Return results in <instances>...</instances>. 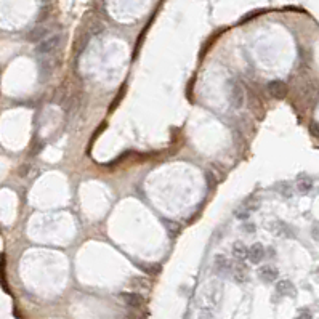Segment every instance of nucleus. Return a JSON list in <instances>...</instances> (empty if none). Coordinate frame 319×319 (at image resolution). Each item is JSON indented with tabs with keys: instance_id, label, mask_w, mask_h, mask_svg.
Masks as SVG:
<instances>
[{
	"instance_id": "obj_1",
	"label": "nucleus",
	"mask_w": 319,
	"mask_h": 319,
	"mask_svg": "<svg viewBox=\"0 0 319 319\" xmlns=\"http://www.w3.org/2000/svg\"><path fill=\"white\" fill-rule=\"evenodd\" d=\"M59 42H61V37H59V36L48 37V38H45V40L40 43V45L37 47V53L38 55H50V53H53L58 48Z\"/></svg>"
},
{
	"instance_id": "obj_11",
	"label": "nucleus",
	"mask_w": 319,
	"mask_h": 319,
	"mask_svg": "<svg viewBox=\"0 0 319 319\" xmlns=\"http://www.w3.org/2000/svg\"><path fill=\"white\" fill-rule=\"evenodd\" d=\"M231 274H233V278H234V281H236V282H239V284L245 282V279H247V271H245V266L243 265V263H241L239 266L233 268V271H231Z\"/></svg>"
},
{
	"instance_id": "obj_5",
	"label": "nucleus",
	"mask_w": 319,
	"mask_h": 319,
	"mask_svg": "<svg viewBox=\"0 0 319 319\" xmlns=\"http://www.w3.org/2000/svg\"><path fill=\"white\" fill-rule=\"evenodd\" d=\"M247 258H249L254 265L260 263L263 258H265V247H263L260 243L252 244L250 249H247Z\"/></svg>"
},
{
	"instance_id": "obj_3",
	"label": "nucleus",
	"mask_w": 319,
	"mask_h": 319,
	"mask_svg": "<svg viewBox=\"0 0 319 319\" xmlns=\"http://www.w3.org/2000/svg\"><path fill=\"white\" fill-rule=\"evenodd\" d=\"M268 92L273 98L282 100V98L287 95V85H285L282 80H271L268 84Z\"/></svg>"
},
{
	"instance_id": "obj_4",
	"label": "nucleus",
	"mask_w": 319,
	"mask_h": 319,
	"mask_svg": "<svg viewBox=\"0 0 319 319\" xmlns=\"http://www.w3.org/2000/svg\"><path fill=\"white\" fill-rule=\"evenodd\" d=\"M279 276V271H278V268H274L273 265H265V266H262L260 269H258V278L262 279L263 282H274L278 279Z\"/></svg>"
},
{
	"instance_id": "obj_14",
	"label": "nucleus",
	"mask_w": 319,
	"mask_h": 319,
	"mask_svg": "<svg viewBox=\"0 0 319 319\" xmlns=\"http://www.w3.org/2000/svg\"><path fill=\"white\" fill-rule=\"evenodd\" d=\"M243 229L245 231V233H255V225L254 223H244Z\"/></svg>"
},
{
	"instance_id": "obj_8",
	"label": "nucleus",
	"mask_w": 319,
	"mask_h": 319,
	"mask_svg": "<svg viewBox=\"0 0 319 319\" xmlns=\"http://www.w3.org/2000/svg\"><path fill=\"white\" fill-rule=\"evenodd\" d=\"M215 269L218 271V274L225 276V274H231V271H233V265H231V262L228 260L226 257L217 255V258H215Z\"/></svg>"
},
{
	"instance_id": "obj_18",
	"label": "nucleus",
	"mask_w": 319,
	"mask_h": 319,
	"mask_svg": "<svg viewBox=\"0 0 319 319\" xmlns=\"http://www.w3.org/2000/svg\"><path fill=\"white\" fill-rule=\"evenodd\" d=\"M316 274H318V279H319V266H318V269H316Z\"/></svg>"
},
{
	"instance_id": "obj_17",
	"label": "nucleus",
	"mask_w": 319,
	"mask_h": 319,
	"mask_svg": "<svg viewBox=\"0 0 319 319\" xmlns=\"http://www.w3.org/2000/svg\"><path fill=\"white\" fill-rule=\"evenodd\" d=\"M313 238L319 241V225H315V226H313Z\"/></svg>"
},
{
	"instance_id": "obj_2",
	"label": "nucleus",
	"mask_w": 319,
	"mask_h": 319,
	"mask_svg": "<svg viewBox=\"0 0 319 319\" xmlns=\"http://www.w3.org/2000/svg\"><path fill=\"white\" fill-rule=\"evenodd\" d=\"M120 299L124 300V303L133 308V310H140V308L145 305V299L140 295V294H135V292H124L120 294Z\"/></svg>"
},
{
	"instance_id": "obj_6",
	"label": "nucleus",
	"mask_w": 319,
	"mask_h": 319,
	"mask_svg": "<svg viewBox=\"0 0 319 319\" xmlns=\"http://www.w3.org/2000/svg\"><path fill=\"white\" fill-rule=\"evenodd\" d=\"M231 103H233L234 108H243V104H244L243 87H241L239 84H236V82L231 84Z\"/></svg>"
},
{
	"instance_id": "obj_12",
	"label": "nucleus",
	"mask_w": 319,
	"mask_h": 319,
	"mask_svg": "<svg viewBox=\"0 0 319 319\" xmlns=\"http://www.w3.org/2000/svg\"><path fill=\"white\" fill-rule=\"evenodd\" d=\"M311 186H313L311 180H303V181H299V191H301V192H308V191L311 189Z\"/></svg>"
},
{
	"instance_id": "obj_13",
	"label": "nucleus",
	"mask_w": 319,
	"mask_h": 319,
	"mask_svg": "<svg viewBox=\"0 0 319 319\" xmlns=\"http://www.w3.org/2000/svg\"><path fill=\"white\" fill-rule=\"evenodd\" d=\"M279 191L282 192L284 197H290V196H292V188H290L289 185H281V186H279Z\"/></svg>"
},
{
	"instance_id": "obj_15",
	"label": "nucleus",
	"mask_w": 319,
	"mask_h": 319,
	"mask_svg": "<svg viewBox=\"0 0 319 319\" xmlns=\"http://www.w3.org/2000/svg\"><path fill=\"white\" fill-rule=\"evenodd\" d=\"M249 213H250L249 210H238L236 212V217H238L239 220H247L249 218Z\"/></svg>"
},
{
	"instance_id": "obj_7",
	"label": "nucleus",
	"mask_w": 319,
	"mask_h": 319,
	"mask_svg": "<svg viewBox=\"0 0 319 319\" xmlns=\"http://www.w3.org/2000/svg\"><path fill=\"white\" fill-rule=\"evenodd\" d=\"M276 294L279 297H295L297 289L290 281H279L276 284Z\"/></svg>"
},
{
	"instance_id": "obj_16",
	"label": "nucleus",
	"mask_w": 319,
	"mask_h": 319,
	"mask_svg": "<svg viewBox=\"0 0 319 319\" xmlns=\"http://www.w3.org/2000/svg\"><path fill=\"white\" fill-rule=\"evenodd\" d=\"M295 319H313V318H311V315H310V313H308V311H301L300 315L297 316Z\"/></svg>"
},
{
	"instance_id": "obj_10",
	"label": "nucleus",
	"mask_w": 319,
	"mask_h": 319,
	"mask_svg": "<svg viewBox=\"0 0 319 319\" xmlns=\"http://www.w3.org/2000/svg\"><path fill=\"white\" fill-rule=\"evenodd\" d=\"M233 257L236 258V260H239L241 263H243L247 258V247L243 243H236L233 245Z\"/></svg>"
},
{
	"instance_id": "obj_9",
	"label": "nucleus",
	"mask_w": 319,
	"mask_h": 319,
	"mask_svg": "<svg viewBox=\"0 0 319 319\" xmlns=\"http://www.w3.org/2000/svg\"><path fill=\"white\" fill-rule=\"evenodd\" d=\"M273 231H274V234H279V236H287V238H290V236H294V229L289 226L287 223H284V222H276V223H273Z\"/></svg>"
}]
</instances>
